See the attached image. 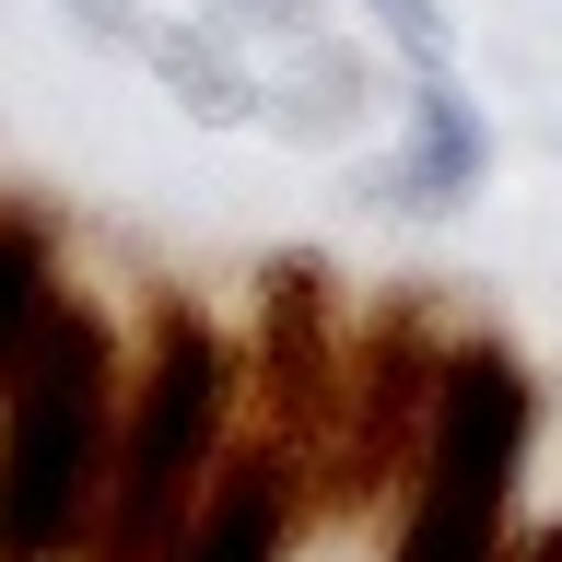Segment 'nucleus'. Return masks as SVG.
Masks as SVG:
<instances>
[{
  "label": "nucleus",
  "instance_id": "f257e3e1",
  "mask_svg": "<svg viewBox=\"0 0 562 562\" xmlns=\"http://www.w3.org/2000/svg\"><path fill=\"white\" fill-rule=\"evenodd\" d=\"M235 457V351L200 305H153V340L130 363V411H117V457H105V504L82 562H165L176 527L211 504Z\"/></svg>",
  "mask_w": 562,
  "mask_h": 562
},
{
  "label": "nucleus",
  "instance_id": "7ed1b4c3",
  "mask_svg": "<svg viewBox=\"0 0 562 562\" xmlns=\"http://www.w3.org/2000/svg\"><path fill=\"white\" fill-rule=\"evenodd\" d=\"M527 434H539V386L504 340L446 351V398L411 469V516L386 562H516V492H527Z\"/></svg>",
  "mask_w": 562,
  "mask_h": 562
},
{
  "label": "nucleus",
  "instance_id": "9b49d317",
  "mask_svg": "<svg viewBox=\"0 0 562 562\" xmlns=\"http://www.w3.org/2000/svg\"><path fill=\"white\" fill-rule=\"evenodd\" d=\"M516 562H562V527H551V539H527V551H516Z\"/></svg>",
  "mask_w": 562,
  "mask_h": 562
},
{
  "label": "nucleus",
  "instance_id": "20e7f679",
  "mask_svg": "<svg viewBox=\"0 0 562 562\" xmlns=\"http://www.w3.org/2000/svg\"><path fill=\"white\" fill-rule=\"evenodd\" d=\"M446 351L422 340V316H375V328L351 340L340 411H328V434H316V457H328L340 492H375V481H411L422 469V434H434V398H446Z\"/></svg>",
  "mask_w": 562,
  "mask_h": 562
},
{
  "label": "nucleus",
  "instance_id": "0eeeda50",
  "mask_svg": "<svg viewBox=\"0 0 562 562\" xmlns=\"http://www.w3.org/2000/svg\"><path fill=\"white\" fill-rule=\"evenodd\" d=\"M59 328V246L35 211H0V386L24 375V351Z\"/></svg>",
  "mask_w": 562,
  "mask_h": 562
},
{
  "label": "nucleus",
  "instance_id": "f03ea898",
  "mask_svg": "<svg viewBox=\"0 0 562 562\" xmlns=\"http://www.w3.org/2000/svg\"><path fill=\"white\" fill-rule=\"evenodd\" d=\"M117 411H130V363L105 340V316L59 305V328L0 386V562H82Z\"/></svg>",
  "mask_w": 562,
  "mask_h": 562
},
{
  "label": "nucleus",
  "instance_id": "1a4fd4ad",
  "mask_svg": "<svg viewBox=\"0 0 562 562\" xmlns=\"http://www.w3.org/2000/svg\"><path fill=\"white\" fill-rule=\"evenodd\" d=\"M363 12H375V35L411 70H446V12H434V0H363Z\"/></svg>",
  "mask_w": 562,
  "mask_h": 562
},
{
  "label": "nucleus",
  "instance_id": "9d476101",
  "mask_svg": "<svg viewBox=\"0 0 562 562\" xmlns=\"http://www.w3.org/2000/svg\"><path fill=\"white\" fill-rule=\"evenodd\" d=\"M235 12H246V24H281V35H316L305 0H235Z\"/></svg>",
  "mask_w": 562,
  "mask_h": 562
},
{
  "label": "nucleus",
  "instance_id": "6e6552de",
  "mask_svg": "<svg viewBox=\"0 0 562 562\" xmlns=\"http://www.w3.org/2000/svg\"><path fill=\"white\" fill-rule=\"evenodd\" d=\"M140 59L165 70V82H176V105H200L211 130H246V117H258V105H246L258 82H246V59H235L211 24H153V35H140Z\"/></svg>",
  "mask_w": 562,
  "mask_h": 562
},
{
  "label": "nucleus",
  "instance_id": "39448f33",
  "mask_svg": "<svg viewBox=\"0 0 562 562\" xmlns=\"http://www.w3.org/2000/svg\"><path fill=\"white\" fill-rule=\"evenodd\" d=\"M293 551V457L281 446H235L223 457V481L188 527H176L165 562H281Z\"/></svg>",
  "mask_w": 562,
  "mask_h": 562
},
{
  "label": "nucleus",
  "instance_id": "423d86ee",
  "mask_svg": "<svg viewBox=\"0 0 562 562\" xmlns=\"http://www.w3.org/2000/svg\"><path fill=\"white\" fill-rule=\"evenodd\" d=\"M481 176H492V140H481V117H469V94H457L446 70H422V82H411V153H398V200H411V211H457Z\"/></svg>",
  "mask_w": 562,
  "mask_h": 562
}]
</instances>
